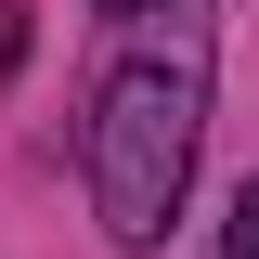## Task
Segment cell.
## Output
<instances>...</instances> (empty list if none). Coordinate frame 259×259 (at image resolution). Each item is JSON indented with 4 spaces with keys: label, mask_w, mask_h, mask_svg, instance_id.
<instances>
[{
    "label": "cell",
    "mask_w": 259,
    "mask_h": 259,
    "mask_svg": "<svg viewBox=\"0 0 259 259\" xmlns=\"http://www.w3.org/2000/svg\"><path fill=\"white\" fill-rule=\"evenodd\" d=\"M194 143H207V26L168 0V26L130 39L104 65V91H91V221L117 246H156L182 221Z\"/></svg>",
    "instance_id": "cell-1"
},
{
    "label": "cell",
    "mask_w": 259,
    "mask_h": 259,
    "mask_svg": "<svg viewBox=\"0 0 259 259\" xmlns=\"http://www.w3.org/2000/svg\"><path fill=\"white\" fill-rule=\"evenodd\" d=\"M221 259H259V182L233 194V221H221Z\"/></svg>",
    "instance_id": "cell-2"
},
{
    "label": "cell",
    "mask_w": 259,
    "mask_h": 259,
    "mask_svg": "<svg viewBox=\"0 0 259 259\" xmlns=\"http://www.w3.org/2000/svg\"><path fill=\"white\" fill-rule=\"evenodd\" d=\"M104 13H156V0H104Z\"/></svg>",
    "instance_id": "cell-3"
}]
</instances>
